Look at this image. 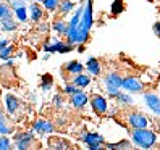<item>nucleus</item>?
Returning <instances> with one entry per match:
<instances>
[{
	"label": "nucleus",
	"instance_id": "f257e3e1",
	"mask_svg": "<svg viewBox=\"0 0 160 150\" xmlns=\"http://www.w3.org/2000/svg\"><path fill=\"white\" fill-rule=\"evenodd\" d=\"M133 144H136L141 148H152L157 142V134L149 128H141V129H131L129 134Z\"/></svg>",
	"mask_w": 160,
	"mask_h": 150
},
{
	"label": "nucleus",
	"instance_id": "f03ea898",
	"mask_svg": "<svg viewBox=\"0 0 160 150\" xmlns=\"http://www.w3.org/2000/svg\"><path fill=\"white\" fill-rule=\"evenodd\" d=\"M102 82H103V87H105L108 97L117 99L120 87H121V84H123V78H121L118 73H108V74H105V78H103Z\"/></svg>",
	"mask_w": 160,
	"mask_h": 150
},
{
	"label": "nucleus",
	"instance_id": "7ed1b4c3",
	"mask_svg": "<svg viewBox=\"0 0 160 150\" xmlns=\"http://www.w3.org/2000/svg\"><path fill=\"white\" fill-rule=\"evenodd\" d=\"M42 50L47 52V53H55V52H58V53H68L73 50V45L68 44V42H63L60 39H52L50 42H45L42 45Z\"/></svg>",
	"mask_w": 160,
	"mask_h": 150
},
{
	"label": "nucleus",
	"instance_id": "20e7f679",
	"mask_svg": "<svg viewBox=\"0 0 160 150\" xmlns=\"http://www.w3.org/2000/svg\"><path fill=\"white\" fill-rule=\"evenodd\" d=\"M126 123L131 129H141V128H149L150 121L144 113H139V111H133V113L126 115Z\"/></svg>",
	"mask_w": 160,
	"mask_h": 150
},
{
	"label": "nucleus",
	"instance_id": "39448f33",
	"mask_svg": "<svg viewBox=\"0 0 160 150\" xmlns=\"http://www.w3.org/2000/svg\"><path fill=\"white\" fill-rule=\"evenodd\" d=\"M81 140L88 145L89 150H100L102 144L105 142L103 136H100L99 133H84V136L81 137Z\"/></svg>",
	"mask_w": 160,
	"mask_h": 150
},
{
	"label": "nucleus",
	"instance_id": "423d86ee",
	"mask_svg": "<svg viewBox=\"0 0 160 150\" xmlns=\"http://www.w3.org/2000/svg\"><path fill=\"white\" fill-rule=\"evenodd\" d=\"M121 89L129 92V94H139V92L144 90V84L141 82V79L136 78V76H126V78H123Z\"/></svg>",
	"mask_w": 160,
	"mask_h": 150
},
{
	"label": "nucleus",
	"instance_id": "0eeeda50",
	"mask_svg": "<svg viewBox=\"0 0 160 150\" xmlns=\"http://www.w3.org/2000/svg\"><path fill=\"white\" fill-rule=\"evenodd\" d=\"M142 97H144V102H146L147 108L152 111L154 115L160 116V95L158 94H155V92H144Z\"/></svg>",
	"mask_w": 160,
	"mask_h": 150
},
{
	"label": "nucleus",
	"instance_id": "6e6552de",
	"mask_svg": "<svg viewBox=\"0 0 160 150\" xmlns=\"http://www.w3.org/2000/svg\"><path fill=\"white\" fill-rule=\"evenodd\" d=\"M34 142V134L32 133H18L15 134V145L18 150H26V148H29Z\"/></svg>",
	"mask_w": 160,
	"mask_h": 150
},
{
	"label": "nucleus",
	"instance_id": "1a4fd4ad",
	"mask_svg": "<svg viewBox=\"0 0 160 150\" xmlns=\"http://www.w3.org/2000/svg\"><path fill=\"white\" fill-rule=\"evenodd\" d=\"M91 108L94 110V113L97 115H105L108 111V100L103 95H94L91 99Z\"/></svg>",
	"mask_w": 160,
	"mask_h": 150
},
{
	"label": "nucleus",
	"instance_id": "9d476101",
	"mask_svg": "<svg viewBox=\"0 0 160 150\" xmlns=\"http://www.w3.org/2000/svg\"><path fill=\"white\" fill-rule=\"evenodd\" d=\"M70 100H71V105L76 108V110H81L88 105L89 102V95L86 92H84L82 89H79L76 94H73V95H70Z\"/></svg>",
	"mask_w": 160,
	"mask_h": 150
},
{
	"label": "nucleus",
	"instance_id": "9b49d317",
	"mask_svg": "<svg viewBox=\"0 0 160 150\" xmlns=\"http://www.w3.org/2000/svg\"><path fill=\"white\" fill-rule=\"evenodd\" d=\"M28 8H29V20L32 23H41L44 20V10L45 8L41 7L39 2H31L28 5Z\"/></svg>",
	"mask_w": 160,
	"mask_h": 150
},
{
	"label": "nucleus",
	"instance_id": "f8f14e48",
	"mask_svg": "<svg viewBox=\"0 0 160 150\" xmlns=\"http://www.w3.org/2000/svg\"><path fill=\"white\" fill-rule=\"evenodd\" d=\"M34 131L37 134H52L55 131V126L47 119H36L34 121Z\"/></svg>",
	"mask_w": 160,
	"mask_h": 150
},
{
	"label": "nucleus",
	"instance_id": "ddd939ff",
	"mask_svg": "<svg viewBox=\"0 0 160 150\" xmlns=\"http://www.w3.org/2000/svg\"><path fill=\"white\" fill-rule=\"evenodd\" d=\"M5 108L8 115H16L20 110V100L13 94H7L5 95Z\"/></svg>",
	"mask_w": 160,
	"mask_h": 150
},
{
	"label": "nucleus",
	"instance_id": "4468645a",
	"mask_svg": "<svg viewBox=\"0 0 160 150\" xmlns=\"http://www.w3.org/2000/svg\"><path fill=\"white\" fill-rule=\"evenodd\" d=\"M86 70L89 71L91 76H100L102 73V66H100V61L96 57H91L86 63Z\"/></svg>",
	"mask_w": 160,
	"mask_h": 150
},
{
	"label": "nucleus",
	"instance_id": "2eb2a0df",
	"mask_svg": "<svg viewBox=\"0 0 160 150\" xmlns=\"http://www.w3.org/2000/svg\"><path fill=\"white\" fill-rule=\"evenodd\" d=\"M71 82H74L79 89H86L89 84H91V76H89V74H84V73L74 74V78H73Z\"/></svg>",
	"mask_w": 160,
	"mask_h": 150
},
{
	"label": "nucleus",
	"instance_id": "dca6fc26",
	"mask_svg": "<svg viewBox=\"0 0 160 150\" xmlns=\"http://www.w3.org/2000/svg\"><path fill=\"white\" fill-rule=\"evenodd\" d=\"M13 8L10 3H2L0 5V20L2 21H8V20H13Z\"/></svg>",
	"mask_w": 160,
	"mask_h": 150
},
{
	"label": "nucleus",
	"instance_id": "f3484780",
	"mask_svg": "<svg viewBox=\"0 0 160 150\" xmlns=\"http://www.w3.org/2000/svg\"><path fill=\"white\" fill-rule=\"evenodd\" d=\"M68 26H70V24L65 21V20H55V21L52 23V29L57 32V34H60V36H67Z\"/></svg>",
	"mask_w": 160,
	"mask_h": 150
},
{
	"label": "nucleus",
	"instance_id": "a211bd4d",
	"mask_svg": "<svg viewBox=\"0 0 160 150\" xmlns=\"http://www.w3.org/2000/svg\"><path fill=\"white\" fill-rule=\"evenodd\" d=\"M13 13H15V16H16V21H18V23H26L28 20H29V8H28V7L15 8Z\"/></svg>",
	"mask_w": 160,
	"mask_h": 150
},
{
	"label": "nucleus",
	"instance_id": "6ab92c4d",
	"mask_svg": "<svg viewBox=\"0 0 160 150\" xmlns=\"http://www.w3.org/2000/svg\"><path fill=\"white\" fill-rule=\"evenodd\" d=\"M117 102H118L120 105H123V107H129V105L134 104V97L129 95V92H118Z\"/></svg>",
	"mask_w": 160,
	"mask_h": 150
},
{
	"label": "nucleus",
	"instance_id": "aec40b11",
	"mask_svg": "<svg viewBox=\"0 0 160 150\" xmlns=\"http://www.w3.org/2000/svg\"><path fill=\"white\" fill-rule=\"evenodd\" d=\"M65 70H67L70 74H79V73H84L86 66L79 61H70L68 65H65Z\"/></svg>",
	"mask_w": 160,
	"mask_h": 150
},
{
	"label": "nucleus",
	"instance_id": "412c9836",
	"mask_svg": "<svg viewBox=\"0 0 160 150\" xmlns=\"http://www.w3.org/2000/svg\"><path fill=\"white\" fill-rule=\"evenodd\" d=\"M74 10V3L71 0H62L60 2V7H58V13L60 15H68Z\"/></svg>",
	"mask_w": 160,
	"mask_h": 150
},
{
	"label": "nucleus",
	"instance_id": "4be33fe9",
	"mask_svg": "<svg viewBox=\"0 0 160 150\" xmlns=\"http://www.w3.org/2000/svg\"><path fill=\"white\" fill-rule=\"evenodd\" d=\"M49 145L55 150H67L70 147V144L67 142V140H62V139H50Z\"/></svg>",
	"mask_w": 160,
	"mask_h": 150
},
{
	"label": "nucleus",
	"instance_id": "5701e85b",
	"mask_svg": "<svg viewBox=\"0 0 160 150\" xmlns=\"http://www.w3.org/2000/svg\"><path fill=\"white\" fill-rule=\"evenodd\" d=\"M60 2H62V0H44L42 7L45 8L47 12H58Z\"/></svg>",
	"mask_w": 160,
	"mask_h": 150
},
{
	"label": "nucleus",
	"instance_id": "b1692460",
	"mask_svg": "<svg viewBox=\"0 0 160 150\" xmlns=\"http://www.w3.org/2000/svg\"><path fill=\"white\" fill-rule=\"evenodd\" d=\"M107 148L110 150H125V148H131V142L129 140H120L115 144H107Z\"/></svg>",
	"mask_w": 160,
	"mask_h": 150
},
{
	"label": "nucleus",
	"instance_id": "393cba45",
	"mask_svg": "<svg viewBox=\"0 0 160 150\" xmlns=\"http://www.w3.org/2000/svg\"><path fill=\"white\" fill-rule=\"evenodd\" d=\"M16 24H18V21H15V20L2 21V31H5V32H13V31H16Z\"/></svg>",
	"mask_w": 160,
	"mask_h": 150
},
{
	"label": "nucleus",
	"instance_id": "a878e982",
	"mask_svg": "<svg viewBox=\"0 0 160 150\" xmlns=\"http://www.w3.org/2000/svg\"><path fill=\"white\" fill-rule=\"evenodd\" d=\"M78 90H79V87L74 82H68V84L63 86V94L65 95H73V94H76Z\"/></svg>",
	"mask_w": 160,
	"mask_h": 150
},
{
	"label": "nucleus",
	"instance_id": "bb28decb",
	"mask_svg": "<svg viewBox=\"0 0 160 150\" xmlns=\"http://www.w3.org/2000/svg\"><path fill=\"white\" fill-rule=\"evenodd\" d=\"M0 134H2V136L10 134V128H8V121H7V118L3 116V113H2V116H0Z\"/></svg>",
	"mask_w": 160,
	"mask_h": 150
},
{
	"label": "nucleus",
	"instance_id": "cd10ccee",
	"mask_svg": "<svg viewBox=\"0 0 160 150\" xmlns=\"http://www.w3.org/2000/svg\"><path fill=\"white\" fill-rule=\"evenodd\" d=\"M41 89H42L44 92H47V90H50V89H52V78L49 76V74H45V76H42Z\"/></svg>",
	"mask_w": 160,
	"mask_h": 150
},
{
	"label": "nucleus",
	"instance_id": "c85d7f7f",
	"mask_svg": "<svg viewBox=\"0 0 160 150\" xmlns=\"http://www.w3.org/2000/svg\"><path fill=\"white\" fill-rule=\"evenodd\" d=\"M12 45H7L5 49H0V58H2V61L8 60V58H12Z\"/></svg>",
	"mask_w": 160,
	"mask_h": 150
},
{
	"label": "nucleus",
	"instance_id": "c756f323",
	"mask_svg": "<svg viewBox=\"0 0 160 150\" xmlns=\"http://www.w3.org/2000/svg\"><path fill=\"white\" fill-rule=\"evenodd\" d=\"M10 139H8L7 136H2L0 137V150H8V148H12L10 147Z\"/></svg>",
	"mask_w": 160,
	"mask_h": 150
},
{
	"label": "nucleus",
	"instance_id": "7c9ffc66",
	"mask_svg": "<svg viewBox=\"0 0 160 150\" xmlns=\"http://www.w3.org/2000/svg\"><path fill=\"white\" fill-rule=\"evenodd\" d=\"M53 105H55V108H63V95L62 94H55L53 95Z\"/></svg>",
	"mask_w": 160,
	"mask_h": 150
},
{
	"label": "nucleus",
	"instance_id": "2f4dec72",
	"mask_svg": "<svg viewBox=\"0 0 160 150\" xmlns=\"http://www.w3.org/2000/svg\"><path fill=\"white\" fill-rule=\"evenodd\" d=\"M121 10H123V2H121V0H115L113 7H112V12H113V15H118Z\"/></svg>",
	"mask_w": 160,
	"mask_h": 150
},
{
	"label": "nucleus",
	"instance_id": "473e14b6",
	"mask_svg": "<svg viewBox=\"0 0 160 150\" xmlns=\"http://www.w3.org/2000/svg\"><path fill=\"white\" fill-rule=\"evenodd\" d=\"M49 29H50V26L47 24V23H41V24H39V31H41V32L45 34V32H49Z\"/></svg>",
	"mask_w": 160,
	"mask_h": 150
},
{
	"label": "nucleus",
	"instance_id": "72a5a7b5",
	"mask_svg": "<svg viewBox=\"0 0 160 150\" xmlns=\"http://www.w3.org/2000/svg\"><path fill=\"white\" fill-rule=\"evenodd\" d=\"M2 63H3L5 68H10V66H13V65H15V60H13V58H8V60H5V61H2Z\"/></svg>",
	"mask_w": 160,
	"mask_h": 150
},
{
	"label": "nucleus",
	"instance_id": "f704fd0d",
	"mask_svg": "<svg viewBox=\"0 0 160 150\" xmlns=\"http://www.w3.org/2000/svg\"><path fill=\"white\" fill-rule=\"evenodd\" d=\"M117 111H118L117 107H110L108 111H107V115H108V116H113V115H117Z\"/></svg>",
	"mask_w": 160,
	"mask_h": 150
},
{
	"label": "nucleus",
	"instance_id": "c9c22d12",
	"mask_svg": "<svg viewBox=\"0 0 160 150\" xmlns=\"http://www.w3.org/2000/svg\"><path fill=\"white\" fill-rule=\"evenodd\" d=\"M154 32H155V36L160 37V21H157V23L154 24Z\"/></svg>",
	"mask_w": 160,
	"mask_h": 150
},
{
	"label": "nucleus",
	"instance_id": "e433bc0d",
	"mask_svg": "<svg viewBox=\"0 0 160 150\" xmlns=\"http://www.w3.org/2000/svg\"><path fill=\"white\" fill-rule=\"evenodd\" d=\"M7 45H10V44H8V39H2V41H0V49H5Z\"/></svg>",
	"mask_w": 160,
	"mask_h": 150
},
{
	"label": "nucleus",
	"instance_id": "4c0bfd02",
	"mask_svg": "<svg viewBox=\"0 0 160 150\" xmlns=\"http://www.w3.org/2000/svg\"><path fill=\"white\" fill-rule=\"evenodd\" d=\"M32 2H39L41 3V2H44V0H32Z\"/></svg>",
	"mask_w": 160,
	"mask_h": 150
}]
</instances>
